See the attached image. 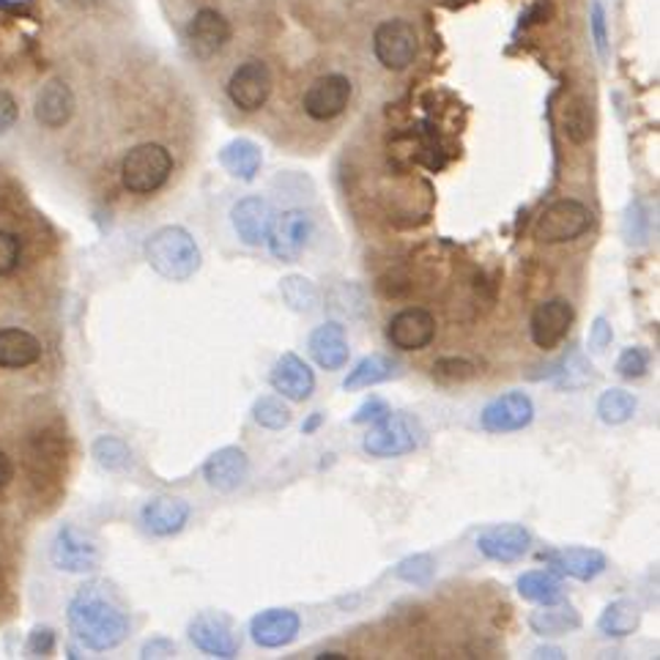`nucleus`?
Returning a JSON list of instances; mask_svg holds the SVG:
<instances>
[{"mask_svg":"<svg viewBox=\"0 0 660 660\" xmlns=\"http://www.w3.org/2000/svg\"><path fill=\"white\" fill-rule=\"evenodd\" d=\"M66 617L75 639L94 652L116 650L129 636V614L96 584L72 597Z\"/></svg>","mask_w":660,"mask_h":660,"instance_id":"obj_1","label":"nucleus"},{"mask_svg":"<svg viewBox=\"0 0 660 660\" xmlns=\"http://www.w3.org/2000/svg\"><path fill=\"white\" fill-rule=\"evenodd\" d=\"M145 258L151 269L171 283H184L201 269V250L190 230L178 225H165L145 241Z\"/></svg>","mask_w":660,"mask_h":660,"instance_id":"obj_2","label":"nucleus"},{"mask_svg":"<svg viewBox=\"0 0 660 660\" xmlns=\"http://www.w3.org/2000/svg\"><path fill=\"white\" fill-rule=\"evenodd\" d=\"M173 173V156L160 143H140L121 162V184L132 195H154Z\"/></svg>","mask_w":660,"mask_h":660,"instance_id":"obj_3","label":"nucleus"},{"mask_svg":"<svg viewBox=\"0 0 660 660\" xmlns=\"http://www.w3.org/2000/svg\"><path fill=\"white\" fill-rule=\"evenodd\" d=\"M422 431L420 420L414 414H392L389 411L381 422H376L374 431L365 436V453L374 455V458H398V455L414 453L416 447L422 444Z\"/></svg>","mask_w":660,"mask_h":660,"instance_id":"obj_4","label":"nucleus"},{"mask_svg":"<svg viewBox=\"0 0 660 660\" xmlns=\"http://www.w3.org/2000/svg\"><path fill=\"white\" fill-rule=\"evenodd\" d=\"M374 53L378 64L389 72H403L414 64L420 53V36L409 20H383L374 31Z\"/></svg>","mask_w":660,"mask_h":660,"instance_id":"obj_5","label":"nucleus"},{"mask_svg":"<svg viewBox=\"0 0 660 660\" xmlns=\"http://www.w3.org/2000/svg\"><path fill=\"white\" fill-rule=\"evenodd\" d=\"M592 225V212L581 201L565 197L545 208L534 225V239L543 245H562L584 236Z\"/></svg>","mask_w":660,"mask_h":660,"instance_id":"obj_6","label":"nucleus"},{"mask_svg":"<svg viewBox=\"0 0 660 660\" xmlns=\"http://www.w3.org/2000/svg\"><path fill=\"white\" fill-rule=\"evenodd\" d=\"M272 91V69H269V64H263L261 58L245 61L228 80L230 101H234V107H239L241 112H258L261 107H267Z\"/></svg>","mask_w":660,"mask_h":660,"instance_id":"obj_7","label":"nucleus"},{"mask_svg":"<svg viewBox=\"0 0 660 660\" xmlns=\"http://www.w3.org/2000/svg\"><path fill=\"white\" fill-rule=\"evenodd\" d=\"M187 47L195 58L201 61H212L214 55L223 53L225 47L230 44V36H234V28H230L228 17L217 9H197L192 14V20L187 22Z\"/></svg>","mask_w":660,"mask_h":660,"instance_id":"obj_8","label":"nucleus"},{"mask_svg":"<svg viewBox=\"0 0 660 660\" xmlns=\"http://www.w3.org/2000/svg\"><path fill=\"white\" fill-rule=\"evenodd\" d=\"M50 556H53V565L66 570V573H94L101 562V551L96 540L83 529L72 527V523H64L58 529Z\"/></svg>","mask_w":660,"mask_h":660,"instance_id":"obj_9","label":"nucleus"},{"mask_svg":"<svg viewBox=\"0 0 660 660\" xmlns=\"http://www.w3.org/2000/svg\"><path fill=\"white\" fill-rule=\"evenodd\" d=\"M351 94L354 86L346 75H340V72L321 75L318 80L310 83V88L304 91V112H307L313 121H332V118L346 112Z\"/></svg>","mask_w":660,"mask_h":660,"instance_id":"obj_10","label":"nucleus"},{"mask_svg":"<svg viewBox=\"0 0 660 660\" xmlns=\"http://www.w3.org/2000/svg\"><path fill=\"white\" fill-rule=\"evenodd\" d=\"M310 236H313V219H310V214L302 212V208H291V212H283L280 217L272 219L267 245L278 261H299Z\"/></svg>","mask_w":660,"mask_h":660,"instance_id":"obj_11","label":"nucleus"},{"mask_svg":"<svg viewBox=\"0 0 660 660\" xmlns=\"http://www.w3.org/2000/svg\"><path fill=\"white\" fill-rule=\"evenodd\" d=\"M190 641L214 658H234L239 652V636L234 623L219 612H203L190 623Z\"/></svg>","mask_w":660,"mask_h":660,"instance_id":"obj_12","label":"nucleus"},{"mask_svg":"<svg viewBox=\"0 0 660 660\" xmlns=\"http://www.w3.org/2000/svg\"><path fill=\"white\" fill-rule=\"evenodd\" d=\"M436 337V318L422 307H405L387 324V340L400 351H422Z\"/></svg>","mask_w":660,"mask_h":660,"instance_id":"obj_13","label":"nucleus"},{"mask_svg":"<svg viewBox=\"0 0 660 660\" xmlns=\"http://www.w3.org/2000/svg\"><path fill=\"white\" fill-rule=\"evenodd\" d=\"M534 420V403L529 394L523 392H507L501 398L490 400L483 409V428L488 433H512L523 431L527 425H532Z\"/></svg>","mask_w":660,"mask_h":660,"instance_id":"obj_14","label":"nucleus"},{"mask_svg":"<svg viewBox=\"0 0 660 660\" xmlns=\"http://www.w3.org/2000/svg\"><path fill=\"white\" fill-rule=\"evenodd\" d=\"M479 554L488 560L501 562V565H512V562L523 560V554L532 545V534L518 523H496V527L485 529L477 538Z\"/></svg>","mask_w":660,"mask_h":660,"instance_id":"obj_15","label":"nucleus"},{"mask_svg":"<svg viewBox=\"0 0 660 660\" xmlns=\"http://www.w3.org/2000/svg\"><path fill=\"white\" fill-rule=\"evenodd\" d=\"M570 326H573V307L565 299H551L534 307L532 313V340L534 346L551 351V348L560 346L567 337Z\"/></svg>","mask_w":660,"mask_h":660,"instance_id":"obj_16","label":"nucleus"},{"mask_svg":"<svg viewBox=\"0 0 660 660\" xmlns=\"http://www.w3.org/2000/svg\"><path fill=\"white\" fill-rule=\"evenodd\" d=\"M272 203L261 195H250L245 201H239L230 212V223H234V230L239 234V239L250 247H261L267 245L269 228H272Z\"/></svg>","mask_w":660,"mask_h":660,"instance_id":"obj_17","label":"nucleus"},{"mask_svg":"<svg viewBox=\"0 0 660 660\" xmlns=\"http://www.w3.org/2000/svg\"><path fill=\"white\" fill-rule=\"evenodd\" d=\"M75 91L66 80H50L44 83L42 91L36 94V101H33V116L36 121L42 123L44 129H64L66 123L72 121L75 116Z\"/></svg>","mask_w":660,"mask_h":660,"instance_id":"obj_18","label":"nucleus"},{"mask_svg":"<svg viewBox=\"0 0 660 660\" xmlns=\"http://www.w3.org/2000/svg\"><path fill=\"white\" fill-rule=\"evenodd\" d=\"M302 628V619L291 608H267L258 617H252L250 634L252 641L258 647H267V650H280L288 647L299 636Z\"/></svg>","mask_w":660,"mask_h":660,"instance_id":"obj_19","label":"nucleus"},{"mask_svg":"<svg viewBox=\"0 0 660 660\" xmlns=\"http://www.w3.org/2000/svg\"><path fill=\"white\" fill-rule=\"evenodd\" d=\"M190 505L176 496H156L140 512L145 532H151L154 538H173L182 532L190 521Z\"/></svg>","mask_w":660,"mask_h":660,"instance_id":"obj_20","label":"nucleus"},{"mask_svg":"<svg viewBox=\"0 0 660 660\" xmlns=\"http://www.w3.org/2000/svg\"><path fill=\"white\" fill-rule=\"evenodd\" d=\"M269 381H272L274 392L293 400V403H304L315 389L313 370H310V365L304 363V359H299L296 354H283V357L274 363Z\"/></svg>","mask_w":660,"mask_h":660,"instance_id":"obj_21","label":"nucleus"},{"mask_svg":"<svg viewBox=\"0 0 660 660\" xmlns=\"http://www.w3.org/2000/svg\"><path fill=\"white\" fill-rule=\"evenodd\" d=\"M250 474V461H247L245 450L239 447H223L206 461L203 466V477L206 483L212 485L214 490H223V494H230V490L239 488L241 483Z\"/></svg>","mask_w":660,"mask_h":660,"instance_id":"obj_22","label":"nucleus"},{"mask_svg":"<svg viewBox=\"0 0 660 660\" xmlns=\"http://www.w3.org/2000/svg\"><path fill=\"white\" fill-rule=\"evenodd\" d=\"M307 346H310V354H313V359L318 363V368L324 370L346 368L348 357H351V348H348V340H346V329H343L340 324H335V321L315 326Z\"/></svg>","mask_w":660,"mask_h":660,"instance_id":"obj_23","label":"nucleus"},{"mask_svg":"<svg viewBox=\"0 0 660 660\" xmlns=\"http://www.w3.org/2000/svg\"><path fill=\"white\" fill-rule=\"evenodd\" d=\"M42 359V343L25 329H0V368L6 370H20L31 368Z\"/></svg>","mask_w":660,"mask_h":660,"instance_id":"obj_24","label":"nucleus"},{"mask_svg":"<svg viewBox=\"0 0 660 660\" xmlns=\"http://www.w3.org/2000/svg\"><path fill=\"white\" fill-rule=\"evenodd\" d=\"M64 458H66V450H64V442H61L58 433H53V431L36 433L31 442V450H28V466H31V477L36 479V483L53 477V474H58L61 466H64Z\"/></svg>","mask_w":660,"mask_h":660,"instance_id":"obj_25","label":"nucleus"},{"mask_svg":"<svg viewBox=\"0 0 660 660\" xmlns=\"http://www.w3.org/2000/svg\"><path fill=\"white\" fill-rule=\"evenodd\" d=\"M549 562L560 570V573H565L570 578H578V581H592L606 570V556H603V551L581 549V545H575V549L551 551Z\"/></svg>","mask_w":660,"mask_h":660,"instance_id":"obj_26","label":"nucleus"},{"mask_svg":"<svg viewBox=\"0 0 660 660\" xmlns=\"http://www.w3.org/2000/svg\"><path fill=\"white\" fill-rule=\"evenodd\" d=\"M560 121L565 138L575 145L589 143L592 134H595V112H592V105L586 96H570L560 112Z\"/></svg>","mask_w":660,"mask_h":660,"instance_id":"obj_27","label":"nucleus"},{"mask_svg":"<svg viewBox=\"0 0 660 660\" xmlns=\"http://www.w3.org/2000/svg\"><path fill=\"white\" fill-rule=\"evenodd\" d=\"M219 165L230 173V176L241 178V182H252L256 173L261 171V149L252 140H234L219 154Z\"/></svg>","mask_w":660,"mask_h":660,"instance_id":"obj_28","label":"nucleus"},{"mask_svg":"<svg viewBox=\"0 0 660 660\" xmlns=\"http://www.w3.org/2000/svg\"><path fill=\"white\" fill-rule=\"evenodd\" d=\"M518 595L523 601L540 603V606H551V603H562L565 597V586L549 570H529L518 578Z\"/></svg>","mask_w":660,"mask_h":660,"instance_id":"obj_29","label":"nucleus"},{"mask_svg":"<svg viewBox=\"0 0 660 660\" xmlns=\"http://www.w3.org/2000/svg\"><path fill=\"white\" fill-rule=\"evenodd\" d=\"M534 634L545 636V639H554V636H565L570 630L581 628V617L573 606H560V603H551L543 606V612H534L529 617Z\"/></svg>","mask_w":660,"mask_h":660,"instance_id":"obj_30","label":"nucleus"},{"mask_svg":"<svg viewBox=\"0 0 660 660\" xmlns=\"http://www.w3.org/2000/svg\"><path fill=\"white\" fill-rule=\"evenodd\" d=\"M641 625V608L634 601H617L612 606H606V612L597 619V628L601 634L614 636V639H623V636L636 634Z\"/></svg>","mask_w":660,"mask_h":660,"instance_id":"obj_31","label":"nucleus"},{"mask_svg":"<svg viewBox=\"0 0 660 660\" xmlns=\"http://www.w3.org/2000/svg\"><path fill=\"white\" fill-rule=\"evenodd\" d=\"M394 374V363L389 357H383V354H370V357H365L363 363L357 365V368L348 374L346 381H343V387L346 389H365V387H376V383L387 381V378H392Z\"/></svg>","mask_w":660,"mask_h":660,"instance_id":"obj_32","label":"nucleus"},{"mask_svg":"<svg viewBox=\"0 0 660 660\" xmlns=\"http://www.w3.org/2000/svg\"><path fill=\"white\" fill-rule=\"evenodd\" d=\"M636 398L628 389H606L597 400V414L606 425H625L636 414Z\"/></svg>","mask_w":660,"mask_h":660,"instance_id":"obj_33","label":"nucleus"},{"mask_svg":"<svg viewBox=\"0 0 660 660\" xmlns=\"http://www.w3.org/2000/svg\"><path fill=\"white\" fill-rule=\"evenodd\" d=\"M96 464L107 472H121L127 469V464L132 461L127 442H121L118 436H99L91 447Z\"/></svg>","mask_w":660,"mask_h":660,"instance_id":"obj_34","label":"nucleus"},{"mask_svg":"<svg viewBox=\"0 0 660 660\" xmlns=\"http://www.w3.org/2000/svg\"><path fill=\"white\" fill-rule=\"evenodd\" d=\"M252 416H256L258 425L269 428V431H283V428L291 425V411L280 398L269 394V398H261L256 405H252Z\"/></svg>","mask_w":660,"mask_h":660,"instance_id":"obj_35","label":"nucleus"},{"mask_svg":"<svg viewBox=\"0 0 660 660\" xmlns=\"http://www.w3.org/2000/svg\"><path fill=\"white\" fill-rule=\"evenodd\" d=\"M477 376V365L464 357H442L433 363V378L439 383H466Z\"/></svg>","mask_w":660,"mask_h":660,"instance_id":"obj_36","label":"nucleus"},{"mask_svg":"<svg viewBox=\"0 0 660 660\" xmlns=\"http://www.w3.org/2000/svg\"><path fill=\"white\" fill-rule=\"evenodd\" d=\"M433 573H436V562H433V556H428V554L405 556V560L398 565V570H394V575H398L400 581H405V584H414V586L431 584Z\"/></svg>","mask_w":660,"mask_h":660,"instance_id":"obj_37","label":"nucleus"},{"mask_svg":"<svg viewBox=\"0 0 660 660\" xmlns=\"http://www.w3.org/2000/svg\"><path fill=\"white\" fill-rule=\"evenodd\" d=\"M283 296L293 310H310L315 304V288L304 278H288L283 280Z\"/></svg>","mask_w":660,"mask_h":660,"instance_id":"obj_38","label":"nucleus"},{"mask_svg":"<svg viewBox=\"0 0 660 660\" xmlns=\"http://www.w3.org/2000/svg\"><path fill=\"white\" fill-rule=\"evenodd\" d=\"M647 370H650V357H647L645 348L630 346V348H625L623 354H619L617 374L623 378H630V381H634V378L645 376Z\"/></svg>","mask_w":660,"mask_h":660,"instance_id":"obj_39","label":"nucleus"},{"mask_svg":"<svg viewBox=\"0 0 660 660\" xmlns=\"http://www.w3.org/2000/svg\"><path fill=\"white\" fill-rule=\"evenodd\" d=\"M20 258H22L20 239H17L14 234H9V230H0V278L14 272V269L20 267Z\"/></svg>","mask_w":660,"mask_h":660,"instance_id":"obj_40","label":"nucleus"},{"mask_svg":"<svg viewBox=\"0 0 660 660\" xmlns=\"http://www.w3.org/2000/svg\"><path fill=\"white\" fill-rule=\"evenodd\" d=\"M55 650V630L53 628H33V634L28 636V645H25V652L28 656L33 658H42V656H50V652Z\"/></svg>","mask_w":660,"mask_h":660,"instance_id":"obj_41","label":"nucleus"},{"mask_svg":"<svg viewBox=\"0 0 660 660\" xmlns=\"http://www.w3.org/2000/svg\"><path fill=\"white\" fill-rule=\"evenodd\" d=\"M589 25H592V39H595L597 53H601L603 58H606V53H608V33H606V11H603L601 0H595V3H592Z\"/></svg>","mask_w":660,"mask_h":660,"instance_id":"obj_42","label":"nucleus"},{"mask_svg":"<svg viewBox=\"0 0 660 660\" xmlns=\"http://www.w3.org/2000/svg\"><path fill=\"white\" fill-rule=\"evenodd\" d=\"M387 414H389L387 400L370 398L368 403L359 405V411H357V414H354V425H368V422H381Z\"/></svg>","mask_w":660,"mask_h":660,"instance_id":"obj_43","label":"nucleus"},{"mask_svg":"<svg viewBox=\"0 0 660 660\" xmlns=\"http://www.w3.org/2000/svg\"><path fill=\"white\" fill-rule=\"evenodd\" d=\"M17 118H20V107H17V99L9 91H6V88H0V134L9 132V129L17 123Z\"/></svg>","mask_w":660,"mask_h":660,"instance_id":"obj_44","label":"nucleus"},{"mask_svg":"<svg viewBox=\"0 0 660 660\" xmlns=\"http://www.w3.org/2000/svg\"><path fill=\"white\" fill-rule=\"evenodd\" d=\"M176 656V645L171 639H151L145 641L143 650H140V658H173Z\"/></svg>","mask_w":660,"mask_h":660,"instance_id":"obj_45","label":"nucleus"},{"mask_svg":"<svg viewBox=\"0 0 660 660\" xmlns=\"http://www.w3.org/2000/svg\"><path fill=\"white\" fill-rule=\"evenodd\" d=\"M612 326H608L606 318H597L595 324H592V332H589V346L595 348V351H603V348L612 343Z\"/></svg>","mask_w":660,"mask_h":660,"instance_id":"obj_46","label":"nucleus"},{"mask_svg":"<svg viewBox=\"0 0 660 660\" xmlns=\"http://www.w3.org/2000/svg\"><path fill=\"white\" fill-rule=\"evenodd\" d=\"M11 477H14V466H11L9 455H6L3 450H0V490H3L6 485L11 483Z\"/></svg>","mask_w":660,"mask_h":660,"instance_id":"obj_47","label":"nucleus"},{"mask_svg":"<svg viewBox=\"0 0 660 660\" xmlns=\"http://www.w3.org/2000/svg\"><path fill=\"white\" fill-rule=\"evenodd\" d=\"M534 658H565V652L556 650V647H540V650H534Z\"/></svg>","mask_w":660,"mask_h":660,"instance_id":"obj_48","label":"nucleus"},{"mask_svg":"<svg viewBox=\"0 0 660 660\" xmlns=\"http://www.w3.org/2000/svg\"><path fill=\"white\" fill-rule=\"evenodd\" d=\"M61 3L72 6V9H94V6H99L101 0H61Z\"/></svg>","mask_w":660,"mask_h":660,"instance_id":"obj_49","label":"nucleus"},{"mask_svg":"<svg viewBox=\"0 0 660 660\" xmlns=\"http://www.w3.org/2000/svg\"><path fill=\"white\" fill-rule=\"evenodd\" d=\"M321 420H324V416H321V414H313V416H310L307 422H304V428H302V431H304V433H313L315 428L321 425Z\"/></svg>","mask_w":660,"mask_h":660,"instance_id":"obj_50","label":"nucleus"},{"mask_svg":"<svg viewBox=\"0 0 660 660\" xmlns=\"http://www.w3.org/2000/svg\"><path fill=\"white\" fill-rule=\"evenodd\" d=\"M318 660H346V656H340V652H324V656H315Z\"/></svg>","mask_w":660,"mask_h":660,"instance_id":"obj_51","label":"nucleus"}]
</instances>
